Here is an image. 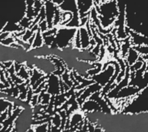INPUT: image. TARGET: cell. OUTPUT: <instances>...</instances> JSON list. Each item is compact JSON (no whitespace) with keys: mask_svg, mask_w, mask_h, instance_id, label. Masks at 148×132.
<instances>
[{"mask_svg":"<svg viewBox=\"0 0 148 132\" xmlns=\"http://www.w3.org/2000/svg\"><path fill=\"white\" fill-rule=\"evenodd\" d=\"M125 112L127 113H141L148 112V96L147 95L137 94L134 99L126 106Z\"/></svg>","mask_w":148,"mask_h":132,"instance_id":"6da1fadb","label":"cell"},{"mask_svg":"<svg viewBox=\"0 0 148 132\" xmlns=\"http://www.w3.org/2000/svg\"><path fill=\"white\" fill-rule=\"evenodd\" d=\"M46 89L47 92L51 96H56L61 94L60 92V80L57 76L51 75L48 79V82H46Z\"/></svg>","mask_w":148,"mask_h":132,"instance_id":"7a4b0ae2","label":"cell"},{"mask_svg":"<svg viewBox=\"0 0 148 132\" xmlns=\"http://www.w3.org/2000/svg\"><path fill=\"white\" fill-rule=\"evenodd\" d=\"M80 111L84 113H91V112H102L101 108L97 101L87 99L83 102L80 106Z\"/></svg>","mask_w":148,"mask_h":132,"instance_id":"3957f363","label":"cell"},{"mask_svg":"<svg viewBox=\"0 0 148 132\" xmlns=\"http://www.w3.org/2000/svg\"><path fill=\"white\" fill-rule=\"evenodd\" d=\"M68 118H69V124H70L69 130H70L72 128H73L78 124L82 122L83 120H84L86 117L84 116V113H83L82 111H80V112H78V111H77L72 113Z\"/></svg>","mask_w":148,"mask_h":132,"instance_id":"277c9868","label":"cell"},{"mask_svg":"<svg viewBox=\"0 0 148 132\" xmlns=\"http://www.w3.org/2000/svg\"><path fill=\"white\" fill-rule=\"evenodd\" d=\"M13 104V103L9 100L0 97V113L8 111V109Z\"/></svg>","mask_w":148,"mask_h":132,"instance_id":"5b68a950","label":"cell"},{"mask_svg":"<svg viewBox=\"0 0 148 132\" xmlns=\"http://www.w3.org/2000/svg\"><path fill=\"white\" fill-rule=\"evenodd\" d=\"M61 123H62V118L60 117V113L58 112H56L54 114H53L52 117H51V120H50V124L55 127H60L61 126Z\"/></svg>","mask_w":148,"mask_h":132,"instance_id":"8992f818","label":"cell"},{"mask_svg":"<svg viewBox=\"0 0 148 132\" xmlns=\"http://www.w3.org/2000/svg\"><path fill=\"white\" fill-rule=\"evenodd\" d=\"M35 130V132H48L49 123H43L39 125L32 126Z\"/></svg>","mask_w":148,"mask_h":132,"instance_id":"52a82bcc","label":"cell"},{"mask_svg":"<svg viewBox=\"0 0 148 132\" xmlns=\"http://www.w3.org/2000/svg\"><path fill=\"white\" fill-rule=\"evenodd\" d=\"M25 132H35V130H34V128H33V127L31 126V127H30L29 129L26 130Z\"/></svg>","mask_w":148,"mask_h":132,"instance_id":"ba28073f","label":"cell"},{"mask_svg":"<svg viewBox=\"0 0 148 132\" xmlns=\"http://www.w3.org/2000/svg\"><path fill=\"white\" fill-rule=\"evenodd\" d=\"M0 125H1V124H0Z\"/></svg>","mask_w":148,"mask_h":132,"instance_id":"9c48e42d","label":"cell"}]
</instances>
